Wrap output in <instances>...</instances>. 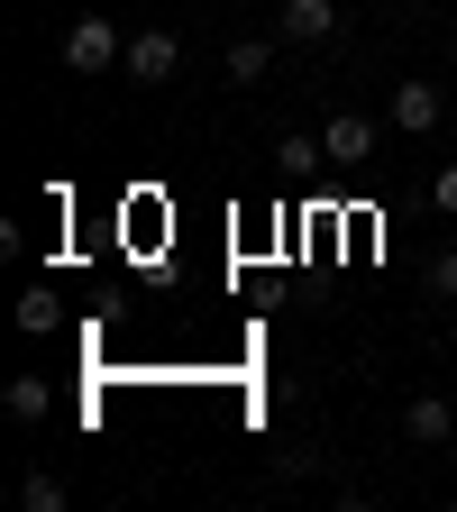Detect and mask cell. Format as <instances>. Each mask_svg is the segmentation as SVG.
<instances>
[{"instance_id":"obj_1","label":"cell","mask_w":457,"mask_h":512,"mask_svg":"<svg viewBox=\"0 0 457 512\" xmlns=\"http://www.w3.org/2000/svg\"><path fill=\"white\" fill-rule=\"evenodd\" d=\"M174 64H183V37H174V28H138V37H128V55H119V74H128V83H174Z\"/></svg>"},{"instance_id":"obj_2","label":"cell","mask_w":457,"mask_h":512,"mask_svg":"<svg viewBox=\"0 0 457 512\" xmlns=\"http://www.w3.org/2000/svg\"><path fill=\"white\" fill-rule=\"evenodd\" d=\"M128 55V37L92 10V19H74V37H64V64H74V74H110V64Z\"/></svg>"},{"instance_id":"obj_3","label":"cell","mask_w":457,"mask_h":512,"mask_svg":"<svg viewBox=\"0 0 457 512\" xmlns=\"http://www.w3.org/2000/svg\"><path fill=\"white\" fill-rule=\"evenodd\" d=\"M320 156H330V165H366V156H375V119L339 110L330 128H320Z\"/></svg>"},{"instance_id":"obj_4","label":"cell","mask_w":457,"mask_h":512,"mask_svg":"<svg viewBox=\"0 0 457 512\" xmlns=\"http://www.w3.org/2000/svg\"><path fill=\"white\" fill-rule=\"evenodd\" d=\"M284 37H302V46H320V37H339V0H284V19H275Z\"/></svg>"},{"instance_id":"obj_5","label":"cell","mask_w":457,"mask_h":512,"mask_svg":"<svg viewBox=\"0 0 457 512\" xmlns=\"http://www.w3.org/2000/svg\"><path fill=\"white\" fill-rule=\"evenodd\" d=\"M394 128H439V83H394Z\"/></svg>"},{"instance_id":"obj_6","label":"cell","mask_w":457,"mask_h":512,"mask_svg":"<svg viewBox=\"0 0 457 512\" xmlns=\"http://www.w3.org/2000/svg\"><path fill=\"white\" fill-rule=\"evenodd\" d=\"M403 430H412V439L430 448V439H457V412H448L439 394H412V412H403Z\"/></svg>"},{"instance_id":"obj_7","label":"cell","mask_w":457,"mask_h":512,"mask_svg":"<svg viewBox=\"0 0 457 512\" xmlns=\"http://www.w3.org/2000/svg\"><path fill=\"white\" fill-rule=\"evenodd\" d=\"M0 403H10V421H46L55 412V384L46 375H10V394H0Z\"/></svg>"},{"instance_id":"obj_8","label":"cell","mask_w":457,"mask_h":512,"mask_svg":"<svg viewBox=\"0 0 457 512\" xmlns=\"http://www.w3.org/2000/svg\"><path fill=\"white\" fill-rule=\"evenodd\" d=\"M266 64H275L266 37H238V46H229V83H266Z\"/></svg>"},{"instance_id":"obj_9","label":"cell","mask_w":457,"mask_h":512,"mask_svg":"<svg viewBox=\"0 0 457 512\" xmlns=\"http://www.w3.org/2000/svg\"><path fill=\"white\" fill-rule=\"evenodd\" d=\"M19 330H28V339H46V330H55V284L19 293Z\"/></svg>"},{"instance_id":"obj_10","label":"cell","mask_w":457,"mask_h":512,"mask_svg":"<svg viewBox=\"0 0 457 512\" xmlns=\"http://www.w3.org/2000/svg\"><path fill=\"white\" fill-rule=\"evenodd\" d=\"M19 503H28V512H64V485H55V476H28Z\"/></svg>"},{"instance_id":"obj_11","label":"cell","mask_w":457,"mask_h":512,"mask_svg":"<svg viewBox=\"0 0 457 512\" xmlns=\"http://www.w3.org/2000/svg\"><path fill=\"white\" fill-rule=\"evenodd\" d=\"M430 293H439V302H457V247H448V256H430Z\"/></svg>"},{"instance_id":"obj_12","label":"cell","mask_w":457,"mask_h":512,"mask_svg":"<svg viewBox=\"0 0 457 512\" xmlns=\"http://www.w3.org/2000/svg\"><path fill=\"white\" fill-rule=\"evenodd\" d=\"M430 202H439V211L457 220V165H439V183H430Z\"/></svg>"}]
</instances>
